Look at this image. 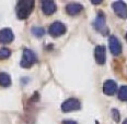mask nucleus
I'll use <instances>...</instances> for the list:
<instances>
[{"mask_svg": "<svg viewBox=\"0 0 127 124\" xmlns=\"http://www.w3.org/2000/svg\"><path fill=\"white\" fill-rule=\"evenodd\" d=\"M42 10H43V12L45 13V14L51 15L56 11V4H55L54 1L45 0V1L42 2Z\"/></svg>", "mask_w": 127, "mask_h": 124, "instance_id": "obj_11", "label": "nucleus"}, {"mask_svg": "<svg viewBox=\"0 0 127 124\" xmlns=\"http://www.w3.org/2000/svg\"><path fill=\"white\" fill-rule=\"evenodd\" d=\"M37 62V56L30 49H24L23 51V57L21 60V67L22 68H31L34 63Z\"/></svg>", "mask_w": 127, "mask_h": 124, "instance_id": "obj_2", "label": "nucleus"}, {"mask_svg": "<svg viewBox=\"0 0 127 124\" xmlns=\"http://www.w3.org/2000/svg\"><path fill=\"white\" fill-rule=\"evenodd\" d=\"M94 58L95 61L99 64H104L106 60V49L104 46H96L94 49Z\"/></svg>", "mask_w": 127, "mask_h": 124, "instance_id": "obj_7", "label": "nucleus"}, {"mask_svg": "<svg viewBox=\"0 0 127 124\" xmlns=\"http://www.w3.org/2000/svg\"><path fill=\"white\" fill-rule=\"evenodd\" d=\"M112 114L113 117H114V120L116 121V122H118L120 121V114H118V111L116 109H113L112 110Z\"/></svg>", "mask_w": 127, "mask_h": 124, "instance_id": "obj_17", "label": "nucleus"}, {"mask_svg": "<svg viewBox=\"0 0 127 124\" xmlns=\"http://www.w3.org/2000/svg\"><path fill=\"white\" fill-rule=\"evenodd\" d=\"M11 85V77L4 72H0V86L8 87Z\"/></svg>", "mask_w": 127, "mask_h": 124, "instance_id": "obj_13", "label": "nucleus"}, {"mask_svg": "<svg viewBox=\"0 0 127 124\" xmlns=\"http://www.w3.org/2000/svg\"><path fill=\"white\" fill-rule=\"evenodd\" d=\"M34 7L33 0H22L17 6V15L21 20H24L31 14Z\"/></svg>", "mask_w": 127, "mask_h": 124, "instance_id": "obj_1", "label": "nucleus"}, {"mask_svg": "<svg viewBox=\"0 0 127 124\" xmlns=\"http://www.w3.org/2000/svg\"><path fill=\"white\" fill-rule=\"evenodd\" d=\"M11 56V50L8 48H0V60L8 59Z\"/></svg>", "mask_w": 127, "mask_h": 124, "instance_id": "obj_16", "label": "nucleus"}, {"mask_svg": "<svg viewBox=\"0 0 127 124\" xmlns=\"http://www.w3.org/2000/svg\"><path fill=\"white\" fill-rule=\"evenodd\" d=\"M93 25H94V28L96 31L101 32V33H106L107 30L105 27V15L103 12H99L97 13V17L95 18V21L93 22Z\"/></svg>", "mask_w": 127, "mask_h": 124, "instance_id": "obj_6", "label": "nucleus"}, {"mask_svg": "<svg viewBox=\"0 0 127 124\" xmlns=\"http://www.w3.org/2000/svg\"><path fill=\"white\" fill-rule=\"evenodd\" d=\"M78 109H80V101L76 98L67 99L66 101H64L62 105V110L65 112L73 111V110H78Z\"/></svg>", "mask_w": 127, "mask_h": 124, "instance_id": "obj_3", "label": "nucleus"}, {"mask_svg": "<svg viewBox=\"0 0 127 124\" xmlns=\"http://www.w3.org/2000/svg\"><path fill=\"white\" fill-rule=\"evenodd\" d=\"M116 89H117V85L113 80H107L103 84V93L105 95H108V96L114 95Z\"/></svg>", "mask_w": 127, "mask_h": 124, "instance_id": "obj_10", "label": "nucleus"}, {"mask_svg": "<svg viewBox=\"0 0 127 124\" xmlns=\"http://www.w3.org/2000/svg\"><path fill=\"white\" fill-rule=\"evenodd\" d=\"M64 124H77V122H75V121H72V120H67L64 122Z\"/></svg>", "mask_w": 127, "mask_h": 124, "instance_id": "obj_18", "label": "nucleus"}, {"mask_svg": "<svg viewBox=\"0 0 127 124\" xmlns=\"http://www.w3.org/2000/svg\"><path fill=\"white\" fill-rule=\"evenodd\" d=\"M32 34H33L34 36H36V37H42V36L45 34V31L43 27H39V26H34V27H32Z\"/></svg>", "mask_w": 127, "mask_h": 124, "instance_id": "obj_14", "label": "nucleus"}, {"mask_svg": "<svg viewBox=\"0 0 127 124\" xmlns=\"http://www.w3.org/2000/svg\"><path fill=\"white\" fill-rule=\"evenodd\" d=\"M113 10L122 19H127V4L123 1H115L112 3Z\"/></svg>", "mask_w": 127, "mask_h": 124, "instance_id": "obj_4", "label": "nucleus"}, {"mask_svg": "<svg viewBox=\"0 0 127 124\" xmlns=\"http://www.w3.org/2000/svg\"><path fill=\"white\" fill-rule=\"evenodd\" d=\"M82 9H83V7L79 3H69L67 7H66V11H67V13L70 15L79 14V13L82 11Z\"/></svg>", "mask_w": 127, "mask_h": 124, "instance_id": "obj_12", "label": "nucleus"}, {"mask_svg": "<svg viewBox=\"0 0 127 124\" xmlns=\"http://www.w3.org/2000/svg\"><path fill=\"white\" fill-rule=\"evenodd\" d=\"M123 124H127V119H126V120H125V121H124V122H123Z\"/></svg>", "mask_w": 127, "mask_h": 124, "instance_id": "obj_19", "label": "nucleus"}, {"mask_svg": "<svg viewBox=\"0 0 127 124\" xmlns=\"http://www.w3.org/2000/svg\"><path fill=\"white\" fill-rule=\"evenodd\" d=\"M118 98L120 100L126 101L127 100V86H122L118 90Z\"/></svg>", "mask_w": 127, "mask_h": 124, "instance_id": "obj_15", "label": "nucleus"}, {"mask_svg": "<svg viewBox=\"0 0 127 124\" xmlns=\"http://www.w3.org/2000/svg\"><path fill=\"white\" fill-rule=\"evenodd\" d=\"M14 38L12 31L10 28H3L0 31V43L1 44H9Z\"/></svg>", "mask_w": 127, "mask_h": 124, "instance_id": "obj_9", "label": "nucleus"}, {"mask_svg": "<svg viewBox=\"0 0 127 124\" xmlns=\"http://www.w3.org/2000/svg\"><path fill=\"white\" fill-rule=\"evenodd\" d=\"M126 39H127V33H126Z\"/></svg>", "mask_w": 127, "mask_h": 124, "instance_id": "obj_20", "label": "nucleus"}, {"mask_svg": "<svg viewBox=\"0 0 127 124\" xmlns=\"http://www.w3.org/2000/svg\"><path fill=\"white\" fill-rule=\"evenodd\" d=\"M49 33H51V35H53L54 37L62 36L66 33V26L62 22H54L49 26Z\"/></svg>", "mask_w": 127, "mask_h": 124, "instance_id": "obj_5", "label": "nucleus"}, {"mask_svg": "<svg viewBox=\"0 0 127 124\" xmlns=\"http://www.w3.org/2000/svg\"><path fill=\"white\" fill-rule=\"evenodd\" d=\"M108 45H110V50L114 56H118L122 52V45L115 36H111L108 39Z\"/></svg>", "mask_w": 127, "mask_h": 124, "instance_id": "obj_8", "label": "nucleus"}]
</instances>
